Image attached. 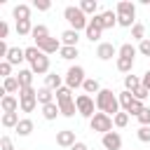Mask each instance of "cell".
<instances>
[{
	"mask_svg": "<svg viewBox=\"0 0 150 150\" xmlns=\"http://www.w3.org/2000/svg\"><path fill=\"white\" fill-rule=\"evenodd\" d=\"M96 108H98V112H105V115L115 117L120 112V98L112 94V89H101L96 94Z\"/></svg>",
	"mask_w": 150,
	"mask_h": 150,
	"instance_id": "obj_1",
	"label": "cell"
},
{
	"mask_svg": "<svg viewBox=\"0 0 150 150\" xmlns=\"http://www.w3.org/2000/svg\"><path fill=\"white\" fill-rule=\"evenodd\" d=\"M63 19L70 23L73 30H87V26H89L87 14H84L80 7H75V5H68V7L63 9Z\"/></svg>",
	"mask_w": 150,
	"mask_h": 150,
	"instance_id": "obj_2",
	"label": "cell"
},
{
	"mask_svg": "<svg viewBox=\"0 0 150 150\" xmlns=\"http://www.w3.org/2000/svg\"><path fill=\"white\" fill-rule=\"evenodd\" d=\"M19 105H21V112H33L38 105V89H33V87L21 89L19 91Z\"/></svg>",
	"mask_w": 150,
	"mask_h": 150,
	"instance_id": "obj_3",
	"label": "cell"
},
{
	"mask_svg": "<svg viewBox=\"0 0 150 150\" xmlns=\"http://www.w3.org/2000/svg\"><path fill=\"white\" fill-rule=\"evenodd\" d=\"M75 105H77V112L82 115V117H94L96 112H94V108H96V98H91L89 94H77L75 96Z\"/></svg>",
	"mask_w": 150,
	"mask_h": 150,
	"instance_id": "obj_4",
	"label": "cell"
},
{
	"mask_svg": "<svg viewBox=\"0 0 150 150\" xmlns=\"http://www.w3.org/2000/svg\"><path fill=\"white\" fill-rule=\"evenodd\" d=\"M112 117L110 115H105V112H96L91 120H89V127H91V131H98V134H108V131H112Z\"/></svg>",
	"mask_w": 150,
	"mask_h": 150,
	"instance_id": "obj_5",
	"label": "cell"
},
{
	"mask_svg": "<svg viewBox=\"0 0 150 150\" xmlns=\"http://www.w3.org/2000/svg\"><path fill=\"white\" fill-rule=\"evenodd\" d=\"M84 68L82 66H70L68 68V73H66V87L68 89H77V87H82L84 84Z\"/></svg>",
	"mask_w": 150,
	"mask_h": 150,
	"instance_id": "obj_6",
	"label": "cell"
},
{
	"mask_svg": "<svg viewBox=\"0 0 150 150\" xmlns=\"http://www.w3.org/2000/svg\"><path fill=\"white\" fill-rule=\"evenodd\" d=\"M91 19H94V21H96V23H98L103 30H105V28H112V26L117 23V14H115L112 9H105V12H101V14L91 16Z\"/></svg>",
	"mask_w": 150,
	"mask_h": 150,
	"instance_id": "obj_7",
	"label": "cell"
},
{
	"mask_svg": "<svg viewBox=\"0 0 150 150\" xmlns=\"http://www.w3.org/2000/svg\"><path fill=\"white\" fill-rule=\"evenodd\" d=\"M115 54H120V49H117L112 42H101V45L96 47V56H98L101 61H110Z\"/></svg>",
	"mask_w": 150,
	"mask_h": 150,
	"instance_id": "obj_8",
	"label": "cell"
},
{
	"mask_svg": "<svg viewBox=\"0 0 150 150\" xmlns=\"http://www.w3.org/2000/svg\"><path fill=\"white\" fill-rule=\"evenodd\" d=\"M77 141H75V131L73 129H61V131H56V145H61V148H73Z\"/></svg>",
	"mask_w": 150,
	"mask_h": 150,
	"instance_id": "obj_9",
	"label": "cell"
},
{
	"mask_svg": "<svg viewBox=\"0 0 150 150\" xmlns=\"http://www.w3.org/2000/svg\"><path fill=\"white\" fill-rule=\"evenodd\" d=\"M115 14L117 16H129V19H136V5L129 2V0H120L115 5Z\"/></svg>",
	"mask_w": 150,
	"mask_h": 150,
	"instance_id": "obj_10",
	"label": "cell"
},
{
	"mask_svg": "<svg viewBox=\"0 0 150 150\" xmlns=\"http://www.w3.org/2000/svg\"><path fill=\"white\" fill-rule=\"evenodd\" d=\"M103 148L105 150H120L122 148V136L117 134V131H108V134H103Z\"/></svg>",
	"mask_w": 150,
	"mask_h": 150,
	"instance_id": "obj_11",
	"label": "cell"
},
{
	"mask_svg": "<svg viewBox=\"0 0 150 150\" xmlns=\"http://www.w3.org/2000/svg\"><path fill=\"white\" fill-rule=\"evenodd\" d=\"M61 47H63V45H61V40H59V38H49V40H45L42 45H38V49H40L42 54H47V56H49V54L61 52Z\"/></svg>",
	"mask_w": 150,
	"mask_h": 150,
	"instance_id": "obj_12",
	"label": "cell"
},
{
	"mask_svg": "<svg viewBox=\"0 0 150 150\" xmlns=\"http://www.w3.org/2000/svg\"><path fill=\"white\" fill-rule=\"evenodd\" d=\"M30 70H33L35 75H45V77H47V75H49V56L42 54L35 63H30Z\"/></svg>",
	"mask_w": 150,
	"mask_h": 150,
	"instance_id": "obj_13",
	"label": "cell"
},
{
	"mask_svg": "<svg viewBox=\"0 0 150 150\" xmlns=\"http://www.w3.org/2000/svg\"><path fill=\"white\" fill-rule=\"evenodd\" d=\"M0 108H2V112H16L21 105H19V98H16V96L7 94V96L0 98Z\"/></svg>",
	"mask_w": 150,
	"mask_h": 150,
	"instance_id": "obj_14",
	"label": "cell"
},
{
	"mask_svg": "<svg viewBox=\"0 0 150 150\" xmlns=\"http://www.w3.org/2000/svg\"><path fill=\"white\" fill-rule=\"evenodd\" d=\"M7 63H12V66H19L21 61H26V49H19V47H9V52H7V59H5Z\"/></svg>",
	"mask_w": 150,
	"mask_h": 150,
	"instance_id": "obj_15",
	"label": "cell"
},
{
	"mask_svg": "<svg viewBox=\"0 0 150 150\" xmlns=\"http://www.w3.org/2000/svg\"><path fill=\"white\" fill-rule=\"evenodd\" d=\"M101 33H103V28L94 21V19H89V26H87V30H84V35H87V40H91V42H96V40H101Z\"/></svg>",
	"mask_w": 150,
	"mask_h": 150,
	"instance_id": "obj_16",
	"label": "cell"
},
{
	"mask_svg": "<svg viewBox=\"0 0 150 150\" xmlns=\"http://www.w3.org/2000/svg\"><path fill=\"white\" fill-rule=\"evenodd\" d=\"M30 35H33V40H35V47L52 38V35H49V30H47V26H42V23H38V26L33 28V33H30Z\"/></svg>",
	"mask_w": 150,
	"mask_h": 150,
	"instance_id": "obj_17",
	"label": "cell"
},
{
	"mask_svg": "<svg viewBox=\"0 0 150 150\" xmlns=\"http://www.w3.org/2000/svg\"><path fill=\"white\" fill-rule=\"evenodd\" d=\"M77 40H80V35H77V30H73V28H68V30L61 33V45H63V47H77Z\"/></svg>",
	"mask_w": 150,
	"mask_h": 150,
	"instance_id": "obj_18",
	"label": "cell"
},
{
	"mask_svg": "<svg viewBox=\"0 0 150 150\" xmlns=\"http://www.w3.org/2000/svg\"><path fill=\"white\" fill-rule=\"evenodd\" d=\"M33 70L30 68H21L19 73H16V80H19V84H21V89H26V87H33Z\"/></svg>",
	"mask_w": 150,
	"mask_h": 150,
	"instance_id": "obj_19",
	"label": "cell"
},
{
	"mask_svg": "<svg viewBox=\"0 0 150 150\" xmlns=\"http://www.w3.org/2000/svg\"><path fill=\"white\" fill-rule=\"evenodd\" d=\"M45 87H47V89H52V91H56V89H61V87H63V77H61V75H56V73H49V75L45 77Z\"/></svg>",
	"mask_w": 150,
	"mask_h": 150,
	"instance_id": "obj_20",
	"label": "cell"
},
{
	"mask_svg": "<svg viewBox=\"0 0 150 150\" xmlns=\"http://www.w3.org/2000/svg\"><path fill=\"white\" fill-rule=\"evenodd\" d=\"M54 94H56V91H52V89H47V87L38 89V103H40V105H49V103H56V101H54Z\"/></svg>",
	"mask_w": 150,
	"mask_h": 150,
	"instance_id": "obj_21",
	"label": "cell"
},
{
	"mask_svg": "<svg viewBox=\"0 0 150 150\" xmlns=\"http://www.w3.org/2000/svg\"><path fill=\"white\" fill-rule=\"evenodd\" d=\"M2 91H5V94H14V91H21V84H19L16 75H12V77L2 80Z\"/></svg>",
	"mask_w": 150,
	"mask_h": 150,
	"instance_id": "obj_22",
	"label": "cell"
},
{
	"mask_svg": "<svg viewBox=\"0 0 150 150\" xmlns=\"http://www.w3.org/2000/svg\"><path fill=\"white\" fill-rule=\"evenodd\" d=\"M12 14H14V19H16V21H28V19H30V7L21 2V5H16V7H14V12H12Z\"/></svg>",
	"mask_w": 150,
	"mask_h": 150,
	"instance_id": "obj_23",
	"label": "cell"
},
{
	"mask_svg": "<svg viewBox=\"0 0 150 150\" xmlns=\"http://www.w3.org/2000/svg\"><path fill=\"white\" fill-rule=\"evenodd\" d=\"M138 87H143V82H141V77H138V75H124V89H127V91H131V94H134Z\"/></svg>",
	"mask_w": 150,
	"mask_h": 150,
	"instance_id": "obj_24",
	"label": "cell"
},
{
	"mask_svg": "<svg viewBox=\"0 0 150 150\" xmlns=\"http://www.w3.org/2000/svg\"><path fill=\"white\" fill-rule=\"evenodd\" d=\"M117 98H120V108H122L124 112H127V110L134 105V101H136V98H134V94H131V91H127V89H124V91H120V96H117Z\"/></svg>",
	"mask_w": 150,
	"mask_h": 150,
	"instance_id": "obj_25",
	"label": "cell"
},
{
	"mask_svg": "<svg viewBox=\"0 0 150 150\" xmlns=\"http://www.w3.org/2000/svg\"><path fill=\"white\" fill-rule=\"evenodd\" d=\"M56 115H61V108H59V103H49V105H42V117L45 120H56Z\"/></svg>",
	"mask_w": 150,
	"mask_h": 150,
	"instance_id": "obj_26",
	"label": "cell"
},
{
	"mask_svg": "<svg viewBox=\"0 0 150 150\" xmlns=\"http://www.w3.org/2000/svg\"><path fill=\"white\" fill-rule=\"evenodd\" d=\"M21 120H19V112H2V127L5 129H16V124H19Z\"/></svg>",
	"mask_w": 150,
	"mask_h": 150,
	"instance_id": "obj_27",
	"label": "cell"
},
{
	"mask_svg": "<svg viewBox=\"0 0 150 150\" xmlns=\"http://www.w3.org/2000/svg\"><path fill=\"white\" fill-rule=\"evenodd\" d=\"M77 7H80L84 14H91V16H96V12H98V2H96V0H82Z\"/></svg>",
	"mask_w": 150,
	"mask_h": 150,
	"instance_id": "obj_28",
	"label": "cell"
},
{
	"mask_svg": "<svg viewBox=\"0 0 150 150\" xmlns=\"http://www.w3.org/2000/svg\"><path fill=\"white\" fill-rule=\"evenodd\" d=\"M30 131H33V120L23 117V120L16 124V134H19V136H30Z\"/></svg>",
	"mask_w": 150,
	"mask_h": 150,
	"instance_id": "obj_29",
	"label": "cell"
},
{
	"mask_svg": "<svg viewBox=\"0 0 150 150\" xmlns=\"http://www.w3.org/2000/svg\"><path fill=\"white\" fill-rule=\"evenodd\" d=\"M82 89H84L87 94H98V91H101V84H98L96 77H87L84 84H82Z\"/></svg>",
	"mask_w": 150,
	"mask_h": 150,
	"instance_id": "obj_30",
	"label": "cell"
},
{
	"mask_svg": "<svg viewBox=\"0 0 150 150\" xmlns=\"http://www.w3.org/2000/svg\"><path fill=\"white\" fill-rule=\"evenodd\" d=\"M59 108H61V115H63V117H73V115L77 112L75 101H63V103H59Z\"/></svg>",
	"mask_w": 150,
	"mask_h": 150,
	"instance_id": "obj_31",
	"label": "cell"
},
{
	"mask_svg": "<svg viewBox=\"0 0 150 150\" xmlns=\"http://www.w3.org/2000/svg\"><path fill=\"white\" fill-rule=\"evenodd\" d=\"M131 68H134V59L117 56V70H120V73H129V75H131Z\"/></svg>",
	"mask_w": 150,
	"mask_h": 150,
	"instance_id": "obj_32",
	"label": "cell"
},
{
	"mask_svg": "<svg viewBox=\"0 0 150 150\" xmlns=\"http://www.w3.org/2000/svg\"><path fill=\"white\" fill-rule=\"evenodd\" d=\"M33 28H35V26L30 23V19H28V21H16V33H19V35H30Z\"/></svg>",
	"mask_w": 150,
	"mask_h": 150,
	"instance_id": "obj_33",
	"label": "cell"
},
{
	"mask_svg": "<svg viewBox=\"0 0 150 150\" xmlns=\"http://www.w3.org/2000/svg\"><path fill=\"white\" fill-rule=\"evenodd\" d=\"M136 52H138V49H136L131 42H124V45L120 47V56H124V59H134V56H136Z\"/></svg>",
	"mask_w": 150,
	"mask_h": 150,
	"instance_id": "obj_34",
	"label": "cell"
},
{
	"mask_svg": "<svg viewBox=\"0 0 150 150\" xmlns=\"http://www.w3.org/2000/svg\"><path fill=\"white\" fill-rule=\"evenodd\" d=\"M73 89H68V87H61V89H56V103H63V101H73Z\"/></svg>",
	"mask_w": 150,
	"mask_h": 150,
	"instance_id": "obj_35",
	"label": "cell"
},
{
	"mask_svg": "<svg viewBox=\"0 0 150 150\" xmlns=\"http://www.w3.org/2000/svg\"><path fill=\"white\" fill-rule=\"evenodd\" d=\"M112 122H115V127H120V129H124L127 124H129V112H124V110H120L115 117H112Z\"/></svg>",
	"mask_w": 150,
	"mask_h": 150,
	"instance_id": "obj_36",
	"label": "cell"
},
{
	"mask_svg": "<svg viewBox=\"0 0 150 150\" xmlns=\"http://www.w3.org/2000/svg\"><path fill=\"white\" fill-rule=\"evenodd\" d=\"M131 38L138 40V42H143V40H145V26H143V23H136V26L131 28Z\"/></svg>",
	"mask_w": 150,
	"mask_h": 150,
	"instance_id": "obj_37",
	"label": "cell"
},
{
	"mask_svg": "<svg viewBox=\"0 0 150 150\" xmlns=\"http://www.w3.org/2000/svg\"><path fill=\"white\" fill-rule=\"evenodd\" d=\"M40 56H42V52H40L38 47H26V61H28V63H35Z\"/></svg>",
	"mask_w": 150,
	"mask_h": 150,
	"instance_id": "obj_38",
	"label": "cell"
},
{
	"mask_svg": "<svg viewBox=\"0 0 150 150\" xmlns=\"http://www.w3.org/2000/svg\"><path fill=\"white\" fill-rule=\"evenodd\" d=\"M61 59H66V61H70V59H75L80 52H77V47H61Z\"/></svg>",
	"mask_w": 150,
	"mask_h": 150,
	"instance_id": "obj_39",
	"label": "cell"
},
{
	"mask_svg": "<svg viewBox=\"0 0 150 150\" xmlns=\"http://www.w3.org/2000/svg\"><path fill=\"white\" fill-rule=\"evenodd\" d=\"M136 136H138L141 143H150V127H138Z\"/></svg>",
	"mask_w": 150,
	"mask_h": 150,
	"instance_id": "obj_40",
	"label": "cell"
},
{
	"mask_svg": "<svg viewBox=\"0 0 150 150\" xmlns=\"http://www.w3.org/2000/svg\"><path fill=\"white\" fill-rule=\"evenodd\" d=\"M0 75H2V80L12 77V63H7V61H0Z\"/></svg>",
	"mask_w": 150,
	"mask_h": 150,
	"instance_id": "obj_41",
	"label": "cell"
},
{
	"mask_svg": "<svg viewBox=\"0 0 150 150\" xmlns=\"http://www.w3.org/2000/svg\"><path fill=\"white\" fill-rule=\"evenodd\" d=\"M138 122L141 127H150V108H143V112L138 115Z\"/></svg>",
	"mask_w": 150,
	"mask_h": 150,
	"instance_id": "obj_42",
	"label": "cell"
},
{
	"mask_svg": "<svg viewBox=\"0 0 150 150\" xmlns=\"http://www.w3.org/2000/svg\"><path fill=\"white\" fill-rule=\"evenodd\" d=\"M138 54H143V56H150V38H145L143 42H138Z\"/></svg>",
	"mask_w": 150,
	"mask_h": 150,
	"instance_id": "obj_43",
	"label": "cell"
},
{
	"mask_svg": "<svg viewBox=\"0 0 150 150\" xmlns=\"http://www.w3.org/2000/svg\"><path fill=\"white\" fill-rule=\"evenodd\" d=\"M33 7H35L38 12H47V9L52 7V2H49V0H35V2H33Z\"/></svg>",
	"mask_w": 150,
	"mask_h": 150,
	"instance_id": "obj_44",
	"label": "cell"
},
{
	"mask_svg": "<svg viewBox=\"0 0 150 150\" xmlns=\"http://www.w3.org/2000/svg\"><path fill=\"white\" fill-rule=\"evenodd\" d=\"M0 148H2V150H16L9 136H2V138H0Z\"/></svg>",
	"mask_w": 150,
	"mask_h": 150,
	"instance_id": "obj_45",
	"label": "cell"
},
{
	"mask_svg": "<svg viewBox=\"0 0 150 150\" xmlns=\"http://www.w3.org/2000/svg\"><path fill=\"white\" fill-rule=\"evenodd\" d=\"M148 94H150V91H148L145 87H138V89L134 91V98H138V101H145V98H148Z\"/></svg>",
	"mask_w": 150,
	"mask_h": 150,
	"instance_id": "obj_46",
	"label": "cell"
},
{
	"mask_svg": "<svg viewBox=\"0 0 150 150\" xmlns=\"http://www.w3.org/2000/svg\"><path fill=\"white\" fill-rule=\"evenodd\" d=\"M7 33H9L7 21H0V40H5V38H7Z\"/></svg>",
	"mask_w": 150,
	"mask_h": 150,
	"instance_id": "obj_47",
	"label": "cell"
},
{
	"mask_svg": "<svg viewBox=\"0 0 150 150\" xmlns=\"http://www.w3.org/2000/svg\"><path fill=\"white\" fill-rule=\"evenodd\" d=\"M141 82H143V87H145V89L150 91V70H145V73H143V77H141Z\"/></svg>",
	"mask_w": 150,
	"mask_h": 150,
	"instance_id": "obj_48",
	"label": "cell"
},
{
	"mask_svg": "<svg viewBox=\"0 0 150 150\" xmlns=\"http://www.w3.org/2000/svg\"><path fill=\"white\" fill-rule=\"evenodd\" d=\"M70 150H89V148H87V143H82V141H77V143H75V145L70 148Z\"/></svg>",
	"mask_w": 150,
	"mask_h": 150,
	"instance_id": "obj_49",
	"label": "cell"
},
{
	"mask_svg": "<svg viewBox=\"0 0 150 150\" xmlns=\"http://www.w3.org/2000/svg\"><path fill=\"white\" fill-rule=\"evenodd\" d=\"M19 150H21V148H19Z\"/></svg>",
	"mask_w": 150,
	"mask_h": 150,
	"instance_id": "obj_50",
	"label": "cell"
}]
</instances>
